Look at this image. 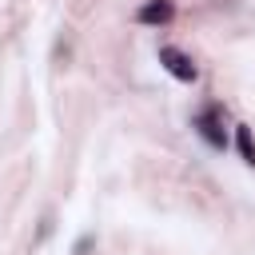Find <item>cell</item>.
<instances>
[{"mask_svg": "<svg viewBox=\"0 0 255 255\" xmlns=\"http://www.w3.org/2000/svg\"><path fill=\"white\" fill-rule=\"evenodd\" d=\"M175 16V4L171 0H147L135 8V24H147V28H159V24H171Z\"/></svg>", "mask_w": 255, "mask_h": 255, "instance_id": "cell-3", "label": "cell"}, {"mask_svg": "<svg viewBox=\"0 0 255 255\" xmlns=\"http://www.w3.org/2000/svg\"><path fill=\"white\" fill-rule=\"evenodd\" d=\"M223 124H227V112H223L219 104H207V108H203V112H195V120H191V128H195V131H199L215 151H223V147H227V128H223Z\"/></svg>", "mask_w": 255, "mask_h": 255, "instance_id": "cell-1", "label": "cell"}, {"mask_svg": "<svg viewBox=\"0 0 255 255\" xmlns=\"http://www.w3.org/2000/svg\"><path fill=\"white\" fill-rule=\"evenodd\" d=\"M235 147H239L243 163H247V167H255V135H251V128H247V124H235Z\"/></svg>", "mask_w": 255, "mask_h": 255, "instance_id": "cell-4", "label": "cell"}, {"mask_svg": "<svg viewBox=\"0 0 255 255\" xmlns=\"http://www.w3.org/2000/svg\"><path fill=\"white\" fill-rule=\"evenodd\" d=\"M159 64H163L179 84H195V76H199L195 60H191L183 48H175V44H163V48H159Z\"/></svg>", "mask_w": 255, "mask_h": 255, "instance_id": "cell-2", "label": "cell"}]
</instances>
